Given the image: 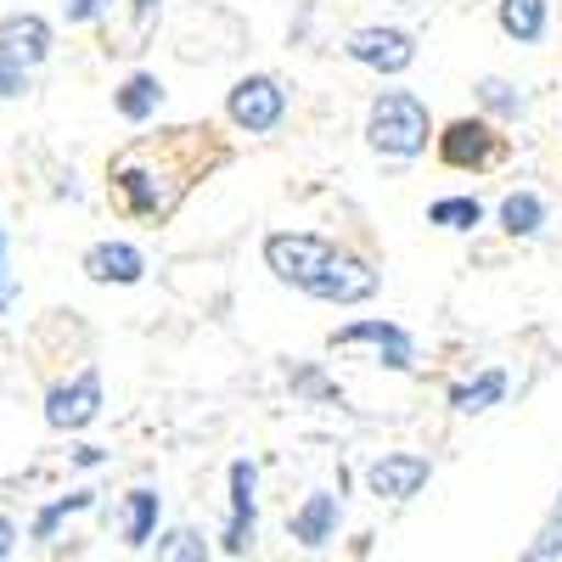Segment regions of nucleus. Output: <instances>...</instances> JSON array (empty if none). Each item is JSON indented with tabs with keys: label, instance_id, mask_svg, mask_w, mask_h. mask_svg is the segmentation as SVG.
<instances>
[{
	"label": "nucleus",
	"instance_id": "obj_1",
	"mask_svg": "<svg viewBox=\"0 0 562 562\" xmlns=\"http://www.w3.org/2000/svg\"><path fill=\"white\" fill-rule=\"evenodd\" d=\"M209 124H180V130H164L153 140H135L113 158V186L135 220H169L175 203L192 192V180L203 175L198 153H209Z\"/></svg>",
	"mask_w": 562,
	"mask_h": 562
},
{
	"label": "nucleus",
	"instance_id": "obj_2",
	"mask_svg": "<svg viewBox=\"0 0 562 562\" xmlns=\"http://www.w3.org/2000/svg\"><path fill=\"white\" fill-rule=\"evenodd\" d=\"M428 135H434V119H428V102L416 90H383L366 113V140L378 147L383 158H416L428 153Z\"/></svg>",
	"mask_w": 562,
	"mask_h": 562
},
{
	"label": "nucleus",
	"instance_id": "obj_3",
	"mask_svg": "<svg viewBox=\"0 0 562 562\" xmlns=\"http://www.w3.org/2000/svg\"><path fill=\"white\" fill-rule=\"evenodd\" d=\"M333 243L315 237V231H276V237H265V265L276 270V281H288V288L310 293L321 270L333 265Z\"/></svg>",
	"mask_w": 562,
	"mask_h": 562
},
{
	"label": "nucleus",
	"instance_id": "obj_4",
	"mask_svg": "<svg viewBox=\"0 0 562 562\" xmlns=\"http://www.w3.org/2000/svg\"><path fill=\"white\" fill-rule=\"evenodd\" d=\"M225 113L248 135H270L281 124V113H288V90H281V79H270V74H248V79L231 85Z\"/></svg>",
	"mask_w": 562,
	"mask_h": 562
},
{
	"label": "nucleus",
	"instance_id": "obj_5",
	"mask_svg": "<svg viewBox=\"0 0 562 562\" xmlns=\"http://www.w3.org/2000/svg\"><path fill=\"white\" fill-rule=\"evenodd\" d=\"M231 518L220 529V551L225 557H248L254 551V535H259V467L254 461H231Z\"/></svg>",
	"mask_w": 562,
	"mask_h": 562
},
{
	"label": "nucleus",
	"instance_id": "obj_6",
	"mask_svg": "<svg viewBox=\"0 0 562 562\" xmlns=\"http://www.w3.org/2000/svg\"><path fill=\"white\" fill-rule=\"evenodd\" d=\"M97 416H102V371L97 366H85L74 383H57L45 394V422H52L57 434H79Z\"/></svg>",
	"mask_w": 562,
	"mask_h": 562
},
{
	"label": "nucleus",
	"instance_id": "obj_7",
	"mask_svg": "<svg viewBox=\"0 0 562 562\" xmlns=\"http://www.w3.org/2000/svg\"><path fill=\"white\" fill-rule=\"evenodd\" d=\"M428 479H434V461L416 456V450H383L378 461L366 467V484H371L378 501H411Z\"/></svg>",
	"mask_w": 562,
	"mask_h": 562
},
{
	"label": "nucleus",
	"instance_id": "obj_8",
	"mask_svg": "<svg viewBox=\"0 0 562 562\" xmlns=\"http://www.w3.org/2000/svg\"><path fill=\"white\" fill-rule=\"evenodd\" d=\"M344 52H349V63H360L371 74H405L416 63V40L405 29H355Z\"/></svg>",
	"mask_w": 562,
	"mask_h": 562
},
{
	"label": "nucleus",
	"instance_id": "obj_9",
	"mask_svg": "<svg viewBox=\"0 0 562 562\" xmlns=\"http://www.w3.org/2000/svg\"><path fill=\"white\" fill-rule=\"evenodd\" d=\"M371 293H378V270L355 254H344V248L333 254V265H326L321 281L310 288V299H321V304H366Z\"/></svg>",
	"mask_w": 562,
	"mask_h": 562
},
{
	"label": "nucleus",
	"instance_id": "obj_10",
	"mask_svg": "<svg viewBox=\"0 0 562 562\" xmlns=\"http://www.w3.org/2000/svg\"><path fill=\"white\" fill-rule=\"evenodd\" d=\"M355 344H371L389 371H411V360H416L411 333L394 326V321H355V326H338L333 333V349H355Z\"/></svg>",
	"mask_w": 562,
	"mask_h": 562
},
{
	"label": "nucleus",
	"instance_id": "obj_11",
	"mask_svg": "<svg viewBox=\"0 0 562 562\" xmlns=\"http://www.w3.org/2000/svg\"><path fill=\"white\" fill-rule=\"evenodd\" d=\"M439 158H445L450 169H484V164L501 158V135H495V124H484V119H456V124L439 135Z\"/></svg>",
	"mask_w": 562,
	"mask_h": 562
},
{
	"label": "nucleus",
	"instance_id": "obj_12",
	"mask_svg": "<svg viewBox=\"0 0 562 562\" xmlns=\"http://www.w3.org/2000/svg\"><path fill=\"white\" fill-rule=\"evenodd\" d=\"M0 57L23 63V68H40L45 57H52V23H45L40 12L0 18Z\"/></svg>",
	"mask_w": 562,
	"mask_h": 562
},
{
	"label": "nucleus",
	"instance_id": "obj_13",
	"mask_svg": "<svg viewBox=\"0 0 562 562\" xmlns=\"http://www.w3.org/2000/svg\"><path fill=\"white\" fill-rule=\"evenodd\" d=\"M85 276L90 281H119V288H135L140 276H147V259H140V248H130V243H97L85 254Z\"/></svg>",
	"mask_w": 562,
	"mask_h": 562
},
{
	"label": "nucleus",
	"instance_id": "obj_14",
	"mask_svg": "<svg viewBox=\"0 0 562 562\" xmlns=\"http://www.w3.org/2000/svg\"><path fill=\"white\" fill-rule=\"evenodd\" d=\"M338 518H344V501H338L333 490H315V495L293 512V540L315 551V546H326V540L338 535Z\"/></svg>",
	"mask_w": 562,
	"mask_h": 562
},
{
	"label": "nucleus",
	"instance_id": "obj_15",
	"mask_svg": "<svg viewBox=\"0 0 562 562\" xmlns=\"http://www.w3.org/2000/svg\"><path fill=\"white\" fill-rule=\"evenodd\" d=\"M501 34L506 40H518V45H535L546 40V23H551V7L546 0H501Z\"/></svg>",
	"mask_w": 562,
	"mask_h": 562
},
{
	"label": "nucleus",
	"instance_id": "obj_16",
	"mask_svg": "<svg viewBox=\"0 0 562 562\" xmlns=\"http://www.w3.org/2000/svg\"><path fill=\"white\" fill-rule=\"evenodd\" d=\"M501 394H506V371L490 366V371H479L473 383H456V389H450V405H456L461 416H479V411L501 405Z\"/></svg>",
	"mask_w": 562,
	"mask_h": 562
},
{
	"label": "nucleus",
	"instance_id": "obj_17",
	"mask_svg": "<svg viewBox=\"0 0 562 562\" xmlns=\"http://www.w3.org/2000/svg\"><path fill=\"white\" fill-rule=\"evenodd\" d=\"M158 108H164V85H158L153 74H130V79L119 85V113H124L130 124H147Z\"/></svg>",
	"mask_w": 562,
	"mask_h": 562
},
{
	"label": "nucleus",
	"instance_id": "obj_18",
	"mask_svg": "<svg viewBox=\"0 0 562 562\" xmlns=\"http://www.w3.org/2000/svg\"><path fill=\"white\" fill-rule=\"evenodd\" d=\"M501 225L512 231V237H535V231L546 225V203H540L535 192H512V198L501 203Z\"/></svg>",
	"mask_w": 562,
	"mask_h": 562
},
{
	"label": "nucleus",
	"instance_id": "obj_19",
	"mask_svg": "<svg viewBox=\"0 0 562 562\" xmlns=\"http://www.w3.org/2000/svg\"><path fill=\"white\" fill-rule=\"evenodd\" d=\"M85 506H97V490H74V495H63V501H52V506H40V518H34V540H52L57 535V524H68L74 512H85Z\"/></svg>",
	"mask_w": 562,
	"mask_h": 562
},
{
	"label": "nucleus",
	"instance_id": "obj_20",
	"mask_svg": "<svg viewBox=\"0 0 562 562\" xmlns=\"http://www.w3.org/2000/svg\"><path fill=\"white\" fill-rule=\"evenodd\" d=\"M484 220V203L479 198H439L428 209V225H445V231H473Z\"/></svg>",
	"mask_w": 562,
	"mask_h": 562
},
{
	"label": "nucleus",
	"instance_id": "obj_21",
	"mask_svg": "<svg viewBox=\"0 0 562 562\" xmlns=\"http://www.w3.org/2000/svg\"><path fill=\"white\" fill-rule=\"evenodd\" d=\"M153 529H158V495L153 490H130V529H124V540L130 546H147Z\"/></svg>",
	"mask_w": 562,
	"mask_h": 562
},
{
	"label": "nucleus",
	"instance_id": "obj_22",
	"mask_svg": "<svg viewBox=\"0 0 562 562\" xmlns=\"http://www.w3.org/2000/svg\"><path fill=\"white\" fill-rule=\"evenodd\" d=\"M479 102L490 108V113H501V119H518L524 108H529V97L518 85H506V79H479Z\"/></svg>",
	"mask_w": 562,
	"mask_h": 562
},
{
	"label": "nucleus",
	"instance_id": "obj_23",
	"mask_svg": "<svg viewBox=\"0 0 562 562\" xmlns=\"http://www.w3.org/2000/svg\"><path fill=\"white\" fill-rule=\"evenodd\" d=\"M158 557H175V562H203V557H209V540H203V535H192V529H175V535H164V540H158Z\"/></svg>",
	"mask_w": 562,
	"mask_h": 562
},
{
	"label": "nucleus",
	"instance_id": "obj_24",
	"mask_svg": "<svg viewBox=\"0 0 562 562\" xmlns=\"http://www.w3.org/2000/svg\"><path fill=\"white\" fill-rule=\"evenodd\" d=\"M529 557H535V562H551V557H562V501H557V512H551V524L540 529V540L529 546Z\"/></svg>",
	"mask_w": 562,
	"mask_h": 562
},
{
	"label": "nucleus",
	"instance_id": "obj_25",
	"mask_svg": "<svg viewBox=\"0 0 562 562\" xmlns=\"http://www.w3.org/2000/svg\"><path fill=\"white\" fill-rule=\"evenodd\" d=\"M293 389H299V394H315V400H338V389L326 383L315 366H299V371H293Z\"/></svg>",
	"mask_w": 562,
	"mask_h": 562
},
{
	"label": "nucleus",
	"instance_id": "obj_26",
	"mask_svg": "<svg viewBox=\"0 0 562 562\" xmlns=\"http://www.w3.org/2000/svg\"><path fill=\"white\" fill-rule=\"evenodd\" d=\"M23 90H29V68H23V63H7V57H0V102L23 97Z\"/></svg>",
	"mask_w": 562,
	"mask_h": 562
},
{
	"label": "nucleus",
	"instance_id": "obj_27",
	"mask_svg": "<svg viewBox=\"0 0 562 562\" xmlns=\"http://www.w3.org/2000/svg\"><path fill=\"white\" fill-rule=\"evenodd\" d=\"M158 7H164V0H130V12H135V40H147V29H153Z\"/></svg>",
	"mask_w": 562,
	"mask_h": 562
},
{
	"label": "nucleus",
	"instance_id": "obj_28",
	"mask_svg": "<svg viewBox=\"0 0 562 562\" xmlns=\"http://www.w3.org/2000/svg\"><path fill=\"white\" fill-rule=\"evenodd\" d=\"M108 0H68V23H97Z\"/></svg>",
	"mask_w": 562,
	"mask_h": 562
},
{
	"label": "nucleus",
	"instance_id": "obj_29",
	"mask_svg": "<svg viewBox=\"0 0 562 562\" xmlns=\"http://www.w3.org/2000/svg\"><path fill=\"white\" fill-rule=\"evenodd\" d=\"M12 304V276H7V225H0V315Z\"/></svg>",
	"mask_w": 562,
	"mask_h": 562
},
{
	"label": "nucleus",
	"instance_id": "obj_30",
	"mask_svg": "<svg viewBox=\"0 0 562 562\" xmlns=\"http://www.w3.org/2000/svg\"><path fill=\"white\" fill-rule=\"evenodd\" d=\"M12 540H18V529H12V518H0V557H12Z\"/></svg>",
	"mask_w": 562,
	"mask_h": 562
},
{
	"label": "nucleus",
	"instance_id": "obj_31",
	"mask_svg": "<svg viewBox=\"0 0 562 562\" xmlns=\"http://www.w3.org/2000/svg\"><path fill=\"white\" fill-rule=\"evenodd\" d=\"M400 7H405V0H400Z\"/></svg>",
	"mask_w": 562,
	"mask_h": 562
}]
</instances>
